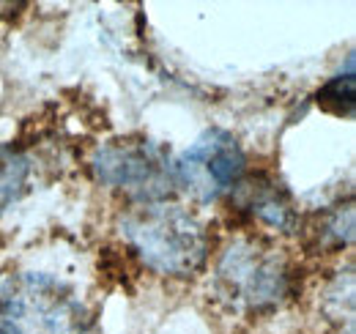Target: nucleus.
<instances>
[{"label":"nucleus","mask_w":356,"mask_h":334,"mask_svg":"<svg viewBox=\"0 0 356 334\" xmlns=\"http://www.w3.org/2000/svg\"><path fill=\"white\" fill-rule=\"evenodd\" d=\"M121 236L145 269L165 277L195 274L211 252L206 225L192 211L168 200L137 203L127 211L121 216Z\"/></svg>","instance_id":"f257e3e1"},{"label":"nucleus","mask_w":356,"mask_h":334,"mask_svg":"<svg viewBox=\"0 0 356 334\" xmlns=\"http://www.w3.org/2000/svg\"><path fill=\"white\" fill-rule=\"evenodd\" d=\"M0 334H96V326L72 288L47 274H19L0 291Z\"/></svg>","instance_id":"f03ea898"},{"label":"nucleus","mask_w":356,"mask_h":334,"mask_svg":"<svg viewBox=\"0 0 356 334\" xmlns=\"http://www.w3.org/2000/svg\"><path fill=\"white\" fill-rule=\"evenodd\" d=\"M214 288L230 310L266 312L291 293L285 255L261 239H236L222 250L214 269Z\"/></svg>","instance_id":"7ed1b4c3"},{"label":"nucleus","mask_w":356,"mask_h":334,"mask_svg":"<svg viewBox=\"0 0 356 334\" xmlns=\"http://www.w3.org/2000/svg\"><path fill=\"white\" fill-rule=\"evenodd\" d=\"M96 178L137 203L165 200L176 181L168 151L151 140H113L93 157Z\"/></svg>","instance_id":"20e7f679"},{"label":"nucleus","mask_w":356,"mask_h":334,"mask_svg":"<svg viewBox=\"0 0 356 334\" xmlns=\"http://www.w3.org/2000/svg\"><path fill=\"white\" fill-rule=\"evenodd\" d=\"M244 170L247 157L236 137L222 129H209L173 162V181L192 200L211 203L241 181Z\"/></svg>","instance_id":"39448f33"},{"label":"nucleus","mask_w":356,"mask_h":334,"mask_svg":"<svg viewBox=\"0 0 356 334\" xmlns=\"http://www.w3.org/2000/svg\"><path fill=\"white\" fill-rule=\"evenodd\" d=\"M230 200L238 214L277 233H293L299 228V211L293 206V198L266 173L241 175V181L230 189Z\"/></svg>","instance_id":"423d86ee"},{"label":"nucleus","mask_w":356,"mask_h":334,"mask_svg":"<svg viewBox=\"0 0 356 334\" xmlns=\"http://www.w3.org/2000/svg\"><path fill=\"white\" fill-rule=\"evenodd\" d=\"M312 233H315V247L318 250L348 247L354 241V206L346 203V206L329 209L321 216V222H318V228Z\"/></svg>","instance_id":"0eeeda50"},{"label":"nucleus","mask_w":356,"mask_h":334,"mask_svg":"<svg viewBox=\"0 0 356 334\" xmlns=\"http://www.w3.org/2000/svg\"><path fill=\"white\" fill-rule=\"evenodd\" d=\"M354 72L348 74H337L318 90V104L334 116H351L354 113Z\"/></svg>","instance_id":"6e6552de"},{"label":"nucleus","mask_w":356,"mask_h":334,"mask_svg":"<svg viewBox=\"0 0 356 334\" xmlns=\"http://www.w3.org/2000/svg\"><path fill=\"white\" fill-rule=\"evenodd\" d=\"M28 175V165L22 157H8L0 162V209H6L22 189Z\"/></svg>","instance_id":"1a4fd4ad"}]
</instances>
